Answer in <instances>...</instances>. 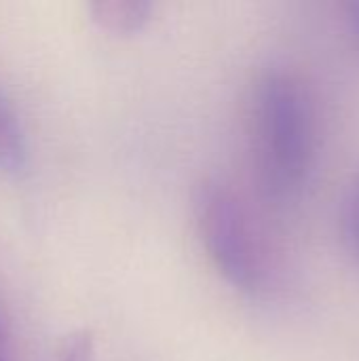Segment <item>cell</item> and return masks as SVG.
Here are the masks:
<instances>
[{
	"instance_id": "6da1fadb",
	"label": "cell",
	"mask_w": 359,
	"mask_h": 361,
	"mask_svg": "<svg viewBox=\"0 0 359 361\" xmlns=\"http://www.w3.org/2000/svg\"><path fill=\"white\" fill-rule=\"evenodd\" d=\"M250 118L260 195L275 207H294L309 190L317 157V121L305 80L290 68H267L254 85Z\"/></svg>"
},
{
	"instance_id": "7a4b0ae2",
	"label": "cell",
	"mask_w": 359,
	"mask_h": 361,
	"mask_svg": "<svg viewBox=\"0 0 359 361\" xmlns=\"http://www.w3.org/2000/svg\"><path fill=\"white\" fill-rule=\"evenodd\" d=\"M193 207L199 237L218 273L235 290L260 294L269 283V254L241 197L222 180L207 178L197 186Z\"/></svg>"
},
{
	"instance_id": "3957f363",
	"label": "cell",
	"mask_w": 359,
	"mask_h": 361,
	"mask_svg": "<svg viewBox=\"0 0 359 361\" xmlns=\"http://www.w3.org/2000/svg\"><path fill=\"white\" fill-rule=\"evenodd\" d=\"M89 11L102 30L116 36H129L146 25L152 4L142 0H99L89 4Z\"/></svg>"
},
{
	"instance_id": "277c9868",
	"label": "cell",
	"mask_w": 359,
	"mask_h": 361,
	"mask_svg": "<svg viewBox=\"0 0 359 361\" xmlns=\"http://www.w3.org/2000/svg\"><path fill=\"white\" fill-rule=\"evenodd\" d=\"M25 137L19 118L6 97L0 93V169L17 173L25 167Z\"/></svg>"
},
{
	"instance_id": "5b68a950",
	"label": "cell",
	"mask_w": 359,
	"mask_h": 361,
	"mask_svg": "<svg viewBox=\"0 0 359 361\" xmlns=\"http://www.w3.org/2000/svg\"><path fill=\"white\" fill-rule=\"evenodd\" d=\"M339 237L343 250L359 269V165L345 186L339 207Z\"/></svg>"
},
{
	"instance_id": "8992f818",
	"label": "cell",
	"mask_w": 359,
	"mask_h": 361,
	"mask_svg": "<svg viewBox=\"0 0 359 361\" xmlns=\"http://www.w3.org/2000/svg\"><path fill=\"white\" fill-rule=\"evenodd\" d=\"M93 355H95L93 336L87 330H83L66 341L57 361H93Z\"/></svg>"
},
{
	"instance_id": "52a82bcc",
	"label": "cell",
	"mask_w": 359,
	"mask_h": 361,
	"mask_svg": "<svg viewBox=\"0 0 359 361\" xmlns=\"http://www.w3.org/2000/svg\"><path fill=\"white\" fill-rule=\"evenodd\" d=\"M341 19L359 53V0H347L341 4Z\"/></svg>"
},
{
	"instance_id": "ba28073f",
	"label": "cell",
	"mask_w": 359,
	"mask_h": 361,
	"mask_svg": "<svg viewBox=\"0 0 359 361\" xmlns=\"http://www.w3.org/2000/svg\"><path fill=\"white\" fill-rule=\"evenodd\" d=\"M0 361H11L6 349H4V341H2V332H0Z\"/></svg>"
}]
</instances>
